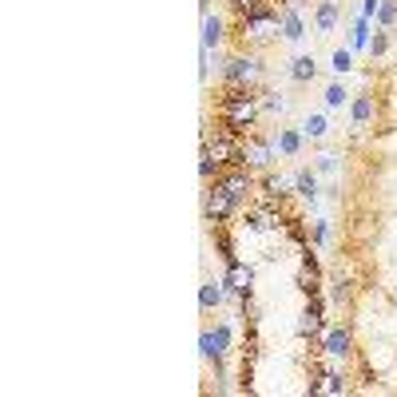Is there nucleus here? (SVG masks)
<instances>
[{
  "mask_svg": "<svg viewBox=\"0 0 397 397\" xmlns=\"http://www.w3.org/2000/svg\"><path fill=\"white\" fill-rule=\"evenodd\" d=\"M219 44H222V20L203 12V48L211 52V48H219Z\"/></svg>",
  "mask_w": 397,
  "mask_h": 397,
  "instance_id": "obj_12",
  "label": "nucleus"
},
{
  "mask_svg": "<svg viewBox=\"0 0 397 397\" xmlns=\"http://www.w3.org/2000/svg\"><path fill=\"white\" fill-rule=\"evenodd\" d=\"M385 48H389V36L378 32V36H374V44H369V52H374V56H385Z\"/></svg>",
  "mask_w": 397,
  "mask_h": 397,
  "instance_id": "obj_27",
  "label": "nucleus"
},
{
  "mask_svg": "<svg viewBox=\"0 0 397 397\" xmlns=\"http://www.w3.org/2000/svg\"><path fill=\"white\" fill-rule=\"evenodd\" d=\"M258 76V60L254 56H235V60H226L222 68V79L231 84V88H242V84H251Z\"/></svg>",
  "mask_w": 397,
  "mask_h": 397,
  "instance_id": "obj_3",
  "label": "nucleus"
},
{
  "mask_svg": "<svg viewBox=\"0 0 397 397\" xmlns=\"http://www.w3.org/2000/svg\"><path fill=\"white\" fill-rule=\"evenodd\" d=\"M278 28H282V36H286V40H294V44L306 36V24H302V16H298V8H294V4L278 16Z\"/></svg>",
  "mask_w": 397,
  "mask_h": 397,
  "instance_id": "obj_7",
  "label": "nucleus"
},
{
  "mask_svg": "<svg viewBox=\"0 0 397 397\" xmlns=\"http://www.w3.org/2000/svg\"><path fill=\"white\" fill-rule=\"evenodd\" d=\"M262 108H267V111H282V108H286V99H282V95H274V92H270L267 99H262Z\"/></svg>",
  "mask_w": 397,
  "mask_h": 397,
  "instance_id": "obj_28",
  "label": "nucleus"
},
{
  "mask_svg": "<svg viewBox=\"0 0 397 397\" xmlns=\"http://www.w3.org/2000/svg\"><path fill=\"white\" fill-rule=\"evenodd\" d=\"M397 20V0H381V8H378V24L381 28H389Z\"/></svg>",
  "mask_w": 397,
  "mask_h": 397,
  "instance_id": "obj_23",
  "label": "nucleus"
},
{
  "mask_svg": "<svg viewBox=\"0 0 397 397\" xmlns=\"http://www.w3.org/2000/svg\"><path fill=\"white\" fill-rule=\"evenodd\" d=\"M270 28H278V12H270V8H258V12L246 16V32H251L254 40H267Z\"/></svg>",
  "mask_w": 397,
  "mask_h": 397,
  "instance_id": "obj_4",
  "label": "nucleus"
},
{
  "mask_svg": "<svg viewBox=\"0 0 397 397\" xmlns=\"http://www.w3.org/2000/svg\"><path fill=\"white\" fill-rule=\"evenodd\" d=\"M314 76H318L314 56H298V60H290V79H294V84H310Z\"/></svg>",
  "mask_w": 397,
  "mask_h": 397,
  "instance_id": "obj_10",
  "label": "nucleus"
},
{
  "mask_svg": "<svg viewBox=\"0 0 397 397\" xmlns=\"http://www.w3.org/2000/svg\"><path fill=\"white\" fill-rule=\"evenodd\" d=\"M349 330H342V326H330L326 330V342H322V349L330 354V358H349Z\"/></svg>",
  "mask_w": 397,
  "mask_h": 397,
  "instance_id": "obj_6",
  "label": "nucleus"
},
{
  "mask_svg": "<svg viewBox=\"0 0 397 397\" xmlns=\"http://www.w3.org/2000/svg\"><path fill=\"white\" fill-rule=\"evenodd\" d=\"M330 131V119L326 115H306V124H302V135H310V139H322Z\"/></svg>",
  "mask_w": 397,
  "mask_h": 397,
  "instance_id": "obj_17",
  "label": "nucleus"
},
{
  "mask_svg": "<svg viewBox=\"0 0 397 397\" xmlns=\"http://www.w3.org/2000/svg\"><path fill=\"white\" fill-rule=\"evenodd\" d=\"M219 115L226 119V127H251L258 119V99L251 92H242V88H231V95H222L219 104Z\"/></svg>",
  "mask_w": 397,
  "mask_h": 397,
  "instance_id": "obj_1",
  "label": "nucleus"
},
{
  "mask_svg": "<svg viewBox=\"0 0 397 397\" xmlns=\"http://www.w3.org/2000/svg\"><path fill=\"white\" fill-rule=\"evenodd\" d=\"M318 326H322V302H310V306H306V314H302V322H298V333L302 338H306V333H314Z\"/></svg>",
  "mask_w": 397,
  "mask_h": 397,
  "instance_id": "obj_14",
  "label": "nucleus"
},
{
  "mask_svg": "<svg viewBox=\"0 0 397 397\" xmlns=\"http://www.w3.org/2000/svg\"><path fill=\"white\" fill-rule=\"evenodd\" d=\"M294 191L302 199H318V175L314 171H298L294 175Z\"/></svg>",
  "mask_w": 397,
  "mask_h": 397,
  "instance_id": "obj_15",
  "label": "nucleus"
},
{
  "mask_svg": "<svg viewBox=\"0 0 397 397\" xmlns=\"http://www.w3.org/2000/svg\"><path fill=\"white\" fill-rule=\"evenodd\" d=\"M278 215H274V211H267V206H258V211H251V215H246V226H251V231H270V226H278Z\"/></svg>",
  "mask_w": 397,
  "mask_h": 397,
  "instance_id": "obj_13",
  "label": "nucleus"
},
{
  "mask_svg": "<svg viewBox=\"0 0 397 397\" xmlns=\"http://www.w3.org/2000/svg\"><path fill=\"white\" fill-rule=\"evenodd\" d=\"M349 44H354V48H365V44H369V20H365V16H358V24H354V36H349Z\"/></svg>",
  "mask_w": 397,
  "mask_h": 397,
  "instance_id": "obj_20",
  "label": "nucleus"
},
{
  "mask_svg": "<svg viewBox=\"0 0 397 397\" xmlns=\"http://www.w3.org/2000/svg\"><path fill=\"white\" fill-rule=\"evenodd\" d=\"M231 4H235V12H242V20H246L251 12H258V4H262V0H231Z\"/></svg>",
  "mask_w": 397,
  "mask_h": 397,
  "instance_id": "obj_25",
  "label": "nucleus"
},
{
  "mask_svg": "<svg viewBox=\"0 0 397 397\" xmlns=\"http://www.w3.org/2000/svg\"><path fill=\"white\" fill-rule=\"evenodd\" d=\"M314 171H318V175H333V171H338V155H333V151H326V155H318Z\"/></svg>",
  "mask_w": 397,
  "mask_h": 397,
  "instance_id": "obj_24",
  "label": "nucleus"
},
{
  "mask_svg": "<svg viewBox=\"0 0 397 397\" xmlns=\"http://www.w3.org/2000/svg\"><path fill=\"white\" fill-rule=\"evenodd\" d=\"M199 349H203V358H211V362H222L226 349H231V326H226V322H219L215 330L206 326V330L199 333Z\"/></svg>",
  "mask_w": 397,
  "mask_h": 397,
  "instance_id": "obj_2",
  "label": "nucleus"
},
{
  "mask_svg": "<svg viewBox=\"0 0 397 397\" xmlns=\"http://www.w3.org/2000/svg\"><path fill=\"white\" fill-rule=\"evenodd\" d=\"M274 151H282V155H298V151H302V131L282 127V131L274 135Z\"/></svg>",
  "mask_w": 397,
  "mask_h": 397,
  "instance_id": "obj_8",
  "label": "nucleus"
},
{
  "mask_svg": "<svg viewBox=\"0 0 397 397\" xmlns=\"http://www.w3.org/2000/svg\"><path fill=\"white\" fill-rule=\"evenodd\" d=\"M378 8H381V0H365V4H362V16H365V20H374V16H378Z\"/></svg>",
  "mask_w": 397,
  "mask_h": 397,
  "instance_id": "obj_29",
  "label": "nucleus"
},
{
  "mask_svg": "<svg viewBox=\"0 0 397 397\" xmlns=\"http://www.w3.org/2000/svg\"><path fill=\"white\" fill-rule=\"evenodd\" d=\"M251 270L242 267V262H226V274H222V286H226V290H235V294H246V290H251Z\"/></svg>",
  "mask_w": 397,
  "mask_h": 397,
  "instance_id": "obj_5",
  "label": "nucleus"
},
{
  "mask_svg": "<svg viewBox=\"0 0 397 397\" xmlns=\"http://www.w3.org/2000/svg\"><path fill=\"white\" fill-rule=\"evenodd\" d=\"M349 119H354V127L369 124V119H374V95H358V99L349 104Z\"/></svg>",
  "mask_w": 397,
  "mask_h": 397,
  "instance_id": "obj_11",
  "label": "nucleus"
},
{
  "mask_svg": "<svg viewBox=\"0 0 397 397\" xmlns=\"http://www.w3.org/2000/svg\"><path fill=\"white\" fill-rule=\"evenodd\" d=\"M333 24H338V0H322L314 12V28L318 32H333Z\"/></svg>",
  "mask_w": 397,
  "mask_h": 397,
  "instance_id": "obj_9",
  "label": "nucleus"
},
{
  "mask_svg": "<svg viewBox=\"0 0 397 397\" xmlns=\"http://www.w3.org/2000/svg\"><path fill=\"white\" fill-rule=\"evenodd\" d=\"M242 159H246V163H254V167H267V163H270V147H267V143L242 147Z\"/></svg>",
  "mask_w": 397,
  "mask_h": 397,
  "instance_id": "obj_18",
  "label": "nucleus"
},
{
  "mask_svg": "<svg viewBox=\"0 0 397 397\" xmlns=\"http://www.w3.org/2000/svg\"><path fill=\"white\" fill-rule=\"evenodd\" d=\"M219 302H222V282H206L199 290V310H215Z\"/></svg>",
  "mask_w": 397,
  "mask_h": 397,
  "instance_id": "obj_16",
  "label": "nucleus"
},
{
  "mask_svg": "<svg viewBox=\"0 0 397 397\" xmlns=\"http://www.w3.org/2000/svg\"><path fill=\"white\" fill-rule=\"evenodd\" d=\"M310 389H326V394H342V389H346V381L338 378V374H326V378H322V385H318V381H310Z\"/></svg>",
  "mask_w": 397,
  "mask_h": 397,
  "instance_id": "obj_21",
  "label": "nucleus"
},
{
  "mask_svg": "<svg viewBox=\"0 0 397 397\" xmlns=\"http://www.w3.org/2000/svg\"><path fill=\"white\" fill-rule=\"evenodd\" d=\"M330 68H333V72H338V76H346L349 68H354V56H349L346 48H338V52H333V56H330Z\"/></svg>",
  "mask_w": 397,
  "mask_h": 397,
  "instance_id": "obj_19",
  "label": "nucleus"
},
{
  "mask_svg": "<svg viewBox=\"0 0 397 397\" xmlns=\"http://www.w3.org/2000/svg\"><path fill=\"white\" fill-rule=\"evenodd\" d=\"M342 104H349L346 88H342V84H330V88H326V108H342Z\"/></svg>",
  "mask_w": 397,
  "mask_h": 397,
  "instance_id": "obj_22",
  "label": "nucleus"
},
{
  "mask_svg": "<svg viewBox=\"0 0 397 397\" xmlns=\"http://www.w3.org/2000/svg\"><path fill=\"white\" fill-rule=\"evenodd\" d=\"M326 238H330V219H318V222H314V242L322 246Z\"/></svg>",
  "mask_w": 397,
  "mask_h": 397,
  "instance_id": "obj_26",
  "label": "nucleus"
},
{
  "mask_svg": "<svg viewBox=\"0 0 397 397\" xmlns=\"http://www.w3.org/2000/svg\"><path fill=\"white\" fill-rule=\"evenodd\" d=\"M199 4H203V8H206V4H211V0H199Z\"/></svg>",
  "mask_w": 397,
  "mask_h": 397,
  "instance_id": "obj_30",
  "label": "nucleus"
}]
</instances>
